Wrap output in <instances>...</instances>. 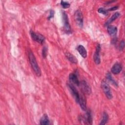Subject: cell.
<instances>
[{
	"instance_id": "cell-20",
	"label": "cell",
	"mask_w": 125,
	"mask_h": 125,
	"mask_svg": "<svg viewBox=\"0 0 125 125\" xmlns=\"http://www.w3.org/2000/svg\"><path fill=\"white\" fill-rule=\"evenodd\" d=\"M61 4L62 6V7L64 9L68 8L70 6V4L68 2L64 1H63V0H62L61 1Z\"/></svg>"
},
{
	"instance_id": "cell-24",
	"label": "cell",
	"mask_w": 125,
	"mask_h": 125,
	"mask_svg": "<svg viewBox=\"0 0 125 125\" xmlns=\"http://www.w3.org/2000/svg\"><path fill=\"white\" fill-rule=\"evenodd\" d=\"M53 15H54V12H53V11H51V12H50V15L48 17V19H51L52 17H53Z\"/></svg>"
},
{
	"instance_id": "cell-18",
	"label": "cell",
	"mask_w": 125,
	"mask_h": 125,
	"mask_svg": "<svg viewBox=\"0 0 125 125\" xmlns=\"http://www.w3.org/2000/svg\"><path fill=\"white\" fill-rule=\"evenodd\" d=\"M106 77H107V79H108V80L111 83H112L113 84L115 85V86H117L118 84L117 83L114 81V80H113L112 78V76L110 74V73H107V75H106Z\"/></svg>"
},
{
	"instance_id": "cell-19",
	"label": "cell",
	"mask_w": 125,
	"mask_h": 125,
	"mask_svg": "<svg viewBox=\"0 0 125 125\" xmlns=\"http://www.w3.org/2000/svg\"><path fill=\"white\" fill-rule=\"evenodd\" d=\"M98 11L99 13L103 14L104 15H106L108 14V11L107 10L105 9V8H103V7H100L98 9Z\"/></svg>"
},
{
	"instance_id": "cell-13",
	"label": "cell",
	"mask_w": 125,
	"mask_h": 125,
	"mask_svg": "<svg viewBox=\"0 0 125 125\" xmlns=\"http://www.w3.org/2000/svg\"><path fill=\"white\" fill-rule=\"evenodd\" d=\"M77 50L83 58H85L87 56V51L83 46L80 45L77 47Z\"/></svg>"
},
{
	"instance_id": "cell-1",
	"label": "cell",
	"mask_w": 125,
	"mask_h": 125,
	"mask_svg": "<svg viewBox=\"0 0 125 125\" xmlns=\"http://www.w3.org/2000/svg\"><path fill=\"white\" fill-rule=\"evenodd\" d=\"M28 58H29L30 63L31 67H32V69H33L34 72L35 73L36 75L38 77L41 76V69L38 64L36 58L34 56V55L32 51H30L29 52Z\"/></svg>"
},
{
	"instance_id": "cell-14",
	"label": "cell",
	"mask_w": 125,
	"mask_h": 125,
	"mask_svg": "<svg viewBox=\"0 0 125 125\" xmlns=\"http://www.w3.org/2000/svg\"><path fill=\"white\" fill-rule=\"evenodd\" d=\"M120 16V14L119 12H116L111 17L108 19V20L105 23L104 25L105 26H108L109 24L111 23L112 21H114L116 19H117L119 16Z\"/></svg>"
},
{
	"instance_id": "cell-2",
	"label": "cell",
	"mask_w": 125,
	"mask_h": 125,
	"mask_svg": "<svg viewBox=\"0 0 125 125\" xmlns=\"http://www.w3.org/2000/svg\"><path fill=\"white\" fill-rule=\"evenodd\" d=\"M101 87L105 94V96L108 99H111L112 98V94L110 88L108 84L104 81H103L101 82Z\"/></svg>"
},
{
	"instance_id": "cell-22",
	"label": "cell",
	"mask_w": 125,
	"mask_h": 125,
	"mask_svg": "<svg viewBox=\"0 0 125 125\" xmlns=\"http://www.w3.org/2000/svg\"><path fill=\"white\" fill-rule=\"evenodd\" d=\"M124 46H125V42H124V41H122L120 43V45H119V48H120V50H123V49H124Z\"/></svg>"
},
{
	"instance_id": "cell-4",
	"label": "cell",
	"mask_w": 125,
	"mask_h": 125,
	"mask_svg": "<svg viewBox=\"0 0 125 125\" xmlns=\"http://www.w3.org/2000/svg\"><path fill=\"white\" fill-rule=\"evenodd\" d=\"M30 35L34 41L40 43L42 44L45 41V38L43 36L40 34L35 33L32 30L30 31Z\"/></svg>"
},
{
	"instance_id": "cell-23",
	"label": "cell",
	"mask_w": 125,
	"mask_h": 125,
	"mask_svg": "<svg viewBox=\"0 0 125 125\" xmlns=\"http://www.w3.org/2000/svg\"><path fill=\"white\" fill-rule=\"evenodd\" d=\"M118 6H114V7H111L109 9H107V11L108 12L109 11H114V10H116L117 9H118Z\"/></svg>"
},
{
	"instance_id": "cell-12",
	"label": "cell",
	"mask_w": 125,
	"mask_h": 125,
	"mask_svg": "<svg viewBox=\"0 0 125 125\" xmlns=\"http://www.w3.org/2000/svg\"><path fill=\"white\" fill-rule=\"evenodd\" d=\"M107 32L108 33V34L112 36H115L117 34V28L114 26V25H108L107 26Z\"/></svg>"
},
{
	"instance_id": "cell-8",
	"label": "cell",
	"mask_w": 125,
	"mask_h": 125,
	"mask_svg": "<svg viewBox=\"0 0 125 125\" xmlns=\"http://www.w3.org/2000/svg\"><path fill=\"white\" fill-rule=\"evenodd\" d=\"M100 50H101L100 44H98L96 46V51L93 56V59H94V62L97 64H99L101 62V60H100Z\"/></svg>"
},
{
	"instance_id": "cell-16",
	"label": "cell",
	"mask_w": 125,
	"mask_h": 125,
	"mask_svg": "<svg viewBox=\"0 0 125 125\" xmlns=\"http://www.w3.org/2000/svg\"><path fill=\"white\" fill-rule=\"evenodd\" d=\"M49 124V120L48 116L44 114L40 119V124L42 125H47Z\"/></svg>"
},
{
	"instance_id": "cell-7",
	"label": "cell",
	"mask_w": 125,
	"mask_h": 125,
	"mask_svg": "<svg viewBox=\"0 0 125 125\" xmlns=\"http://www.w3.org/2000/svg\"><path fill=\"white\" fill-rule=\"evenodd\" d=\"M68 87L71 91V92L72 95L75 98L76 101L78 103L80 97V95L79 92L78 91V90H77L76 87L74 86V85L72 83H68Z\"/></svg>"
},
{
	"instance_id": "cell-11",
	"label": "cell",
	"mask_w": 125,
	"mask_h": 125,
	"mask_svg": "<svg viewBox=\"0 0 125 125\" xmlns=\"http://www.w3.org/2000/svg\"><path fill=\"white\" fill-rule=\"evenodd\" d=\"M69 78L71 83L74 84L77 86H79L80 82L78 79L77 75L74 73H71L69 75Z\"/></svg>"
},
{
	"instance_id": "cell-5",
	"label": "cell",
	"mask_w": 125,
	"mask_h": 125,
	"mask_svg": "<svg viewBox=\"0 0 125 125\" xmlns=\"http://www.w3.org/2000/svg\"><path fill=\"white\" fill-rule=\"evenodd\" d=\"M62 19L64 23V30L66 33L69 34L71 33V27L69 23L67 15L64 12H63L62 13Z\"/></svg>"
},
{
	"instance_id": "cell-9",
	"label": "cell",
	"mask_w": 125,
	"mask_h": 125,
	"mask_svg": "<svg viewBox=\"0 0 125 125\" xmlns=\"http://www.w3.org/2000/svg\"><path fill=\"white\" fill-rule=\"evenodd\" d=\"M122 69V66L120 63L116 62L111 69V72L114 74H118Z\"/></svg>"
},
{
	"instance_id": "cell-21",
	"label": "cell",
	"mask_w": 125,
	"mask_h": 125,
	"mask_svg": "<svg viewBox=\"0 0 125 125\" xmlns=\"http://www.w3.org/2000/svg\"><path fill=\"white\" fill-rule=\"evenodd\" d=\"M47 48L44 46L43 49H42V55L43 58H45L46 56H47Z\"/></svg>"
},
{
	"instance_id": "cell-15",
	"label": "cell",
	"mask_w": 125,
	"mask_h": 125,
	"mask_svg": "<svg viewBox=\"0 0 125 125\" xmlns=\"http://www.w3.org/2000/svg\"><path fill=\"white\" fill-rule=\"evenodd\" d=\"M65 56L66 58L72 63H77L78 62V61L76 59V58L72 54L69 53V52H66L65 53Z\"/></svg>"
},
{
	"instance_id": "cell-6",
	"label": "cell",
	"mask_w": 125,
	"mask_h": 125,
	"mask_svg": "<svg viewBox=\"0 0 125 125\" xmlns=\"http://www.w3.org/2000/svg\"><path fill=\"white\" fill-rule=\"evenodd\" d=\"M79 86L83 91V92L87 95H89L91 92V89L90 86L88 84L84 81H82L81 82H80Z\"/></svg>"
},
{
	"instance_id": "cell-17",
	"label": "cell",
	"mask_w": 125,
	"mask_h": 125,
	"mask_svg": "<svg viewBox=\"0 0 125 125\" xmlns=\"http://www.w3.org/2000/svg\"><path fill=\"white\" fill-rule=\"evenodd\" d=\"M108 120V116L107 114L105 112H103L102 119L100 123V125H105L107 122Z\"/></svg>"
},
{
	"instance_id": "cell-10",
	"label": "cell",
	"mask_w": 125,
	"mask_h": 125,
	"mask_svg": "<svg viewBox=\"0 0 125 125\" xmlns=\"http://www.w3.org/2000/svg\"><path fill=\"white\" fill-rule=\"evenodd\" d=\"M78 103H79L82 109H83L84 111L86 110V102L84 96L80 95V97Z\"/></svg>"
},
{
	"instance_id": "cell-3",
	"label": "cell",
	"mask_w": 125,
	"mask_h": 125,
	"mask_svg": "<svg viewBox=\"0 0 125 125\" xmlns=\"http://www.w3.org/2000/svg\"><path fill=\"white\" fill-rule=\"evenodd\" d=\"M74 19L77 24L80 27L83 25V15L80 10H77L74 14Z\"/></svg>"
}]
</instances>
